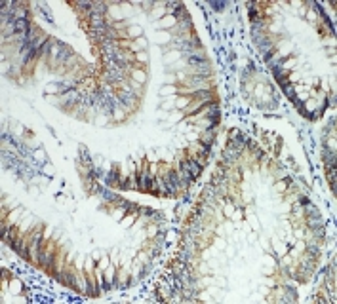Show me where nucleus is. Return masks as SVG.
Segmentation results:
<instances>
[{
  "instance_id": "nucleus-1",
  "label": "nucleus",
  "mask_w": 337,
  "mask_h": 304,
  "mask_svg": "<svg viewBox=\"0 0 337 304\" xmlns=\"http://www.w3.org/2000/svg\"><path fill=\"white\" fill-rule=\"evenodd\" d=\"M187 171L190 173V177H192V181L194 179H198V175H200V171H202V167H200V162H196V160H187V162H183L181 163Z\"/></svg>"
},
{
  "instance_id": "nucleus-2",
  "label": "nucleus",
  "mask_w": 337,
  "mask_h": 304,
  "mask_svg": "<svg viewBox=\"0 0 337 304\" xmlns=\"http://www.w3.org/2000/svg\"><path fill=\"white\" fill-rule=\"evenodd\" d=\"M114 276H116V274H114V268H112V266H109V268L105 270V272H103V279H105V289H111V287H112V283H114Z\"/></svg>"
},
{
  "instance_id": "nucleus-3",
  "label": "nucleus",
  "mask_w": 337,
  "mask_h": 304,
  "mask_svg": "<svg viewBox=\"0 0 337 304\" xmlns=\"http://www.w3.org/2000/svg\"><path fill=\"white\" fill-rule=\"evenodd\" d=\"M120 181H122V179H120L118 169L112 167V169H111V173L107 175V184H109V186H114V184H120Z\"/></svg>"
},
{
  "instance_id": "nucleus-4",
  "label": "nucleus",
  "mask_w": 337,
  "mask_h": 304,
  "mask_svg": "<svg viewBox=\"0 0 337 304\" xmlns=\"http://www.w3.org/2000/svg\"><path fill=\"white\" fill-rule=\"evenodd\" d=\"M133 78L139 80V82H145V72H141V70H135V72H133Z\"/></svg>"
},
{
  "instance_id": "nucleus-5",
  "label": "nucleus",
  "mask_w": 337,
  "mask_h": 304,
  "mask_svg": "<svg viewBox=\"0 0 337 304\" xmlns=\"http://www.w3.org/2000/svg\"><path fill=\"white\" fill-rule=\"evenodd\" d=\"M174 91H175V88H174V86H164V88H162V95L174 93Z\"/></svg>"
},
{
  "instance_id": "nucleus-6",
  "label": "nucleus",
  "mask_w": 337,
  "mask_h": 304,
  "mask_svg": "<svg viewBox=\"0 0 337 304\" xmlns=\"http://www.w3.org/2000/svg\"><path fill=\"white\" fill-rule=\"evenodd\" d=\"M130 34H132V36H137V34H141V29H139V27H132V29H130Z\"/></svg>"
},
{
  "instance_id": "nucleus-7",
  "label": "nucleus",
  "mask_w": 337,
  "mask_h": 304,
  "mask_svg": "<svg viewBox=\"0 0 337 304\" xmlns=\"http://www.w3.org/2000/svg\"><path fill=\"white\" fill-rule=\"evenodd\" d=\"M211 8H213V10H223V8H225V4H219V2H211Z\"/></svg>"
},
{
  "instance_id": "nucleus-8",
  "label": "nucleus",
  "mask_w": 337,
  "mask_h": 304,
  "mask_svg": "<svg viewBox=\"0 0 337 304\" xmlns=\"http://www.w3.org/2000/svg\"><path fill=\"white\" fill-rule=\"evenodd\" d=\"M299 204H301V205H307V204H311V200H309V198H305V196H301Z\"/></svg>"
}]
</instances>
